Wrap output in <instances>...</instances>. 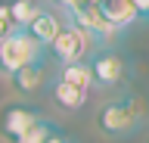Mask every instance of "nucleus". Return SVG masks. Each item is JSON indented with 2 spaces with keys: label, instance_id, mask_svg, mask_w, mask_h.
<instances>
[{
  "label": "nucleus",
  "instance_id": "1",
  "mask_svg": "<svg viewBox=\"0 0 149 143\" xmlns=\"http://www.w3.org/2000/svg\"><path fill=\"white\" fill-rule=\"evenodd\" d=\"M143 118H146V103L140 96H121L96 112V128L112 140H124L134 131H140Z\"/></svg>",
  "mask_w": 149,
  "mask_h": 143
},
{
  "label": "nucleus",
  "instance_id": "2",
  "mask_svg": "<svg viewBox=\"0 0 149 143\" xmlns=\"http://www.w3.org/2000/svg\"><path fill=\"white\" fill-rule=\"evenodd\" d=\"M40 59H47V47L37 44L25 28L9 34L6 40H0V72L3 75H16L19 68L34 66Z\"/></svg>",
  "mask_w": 149,
  "mask_h": 143
},
{
  "label": "nucleus",
  "instance_id": "3",
  "mask_svg": "<svg viewBox=\"0 0 149 143\" xmlns=\"http://www.w3.org/2000/svg\"><path fill=\"white\" fill-rule=\"evenodd\" d=\"M96 40L87 34L84 28H78L74 22H65L62 31L56 34V40L50 44V56L59 62V66H74V62H87V56L93 53Z\"/></svg>",
  "mask_w": 149,
  "mask_h": 143
},
{
  "label": "nucleus",
  "instance_id": "4",
  "mask_svg": "<svg viewBox=\"0 0 149 143\" xmlns=\"http://www.w3.org/2000/svg\"><path fill=\"white\" fill-rule=\"evenodd\" d=\"M62 13H65V22H74L78 28H84L93 40H96V44H106V40L118 38V28H115V25H109V19L100 13V6H96V3H87V0H72L68 6H62Z\"/></svg>",
  "mask_w": 149,
  "mask_h": 143
},
{
  "label": "nucleus",
  "instance_id": "5",
  "mask_svg": "<svg viewBox=\"0 0 149 143\" xmlns=\"http://www.w3.org/2000/svg\"><path fill=\"white\" fill-rule=\"evenodd\" d=\"M93 68V81L100 87H118L124 78H127V62H124V56L121 53H115V50H102V53H96L90 62Z\"/></svg>",
  "mask_w": 149,
  "mask_h": 143
},
{
  "label": "nucleus",
  "instance_id": "6",
  "mask_svg": "<svg viewBox=\"0 0 149 143\" xmlns=\"http://www.w3.org/2000/svg\"><path fill=\"white\" fill-rule=\"evenodd\" d=\"M37 121H40V115H37L34 109H28V106H6V109L0 112V134H3L6 143H16L19 137Z\"/></svg>",
  "mask_w": 149,
  "mask_h": 143
},
{
  "label": "nucleus",
  "instance_id": "7",
  "mask_svg": "<svg viewBox=\"0 0 149 143\" xmlns=\"http://www.w3.org/2000/svg\"><path fill=\"white\" fill-rule=\"evenodd\" d=\"M62 25H65V22L59 19L53 10H44V6H40V13H37L31 22H28V28H25V31L37 40V44H44V47L50 50V44H53L56 34L62 31Z\"/></svg>",
  "mask_w": 149,
  "mask_h": 143
},
{
  "label": "nucleus",
  "instance_id": "8",
  "mask_svg": "<svg viewBox=\"0 0 149 143\" xmlns=\"http://www.w3.org/2000/svg\"><path fill=\"white\" fill-rule=\"evenodd\" d=\"M96 6L109 19V25H115L118 31H124L127 25H134L140 19L137 10H134V0H96Z\"/></svg>",
  "mask_w": 149,
  "mask_h": 143
},
{
  "label": "nucleus",
  "instance_id": "9",
  "mask_svg": "<svg viewBox=\"0 0 149 143\" xmlns=\"http://www.w3.org/2000/svg\"><path fill=\"white\" fill-rule=\"evenodd\" d=\"M50 96H53V103L59 106V109H65V112H78V109H84L90 90H81V87H72V84H65V81H59V78H53Z\"/></svg>",
  "mask_w": 149,
  "mask_h": 143
},
{
  "label": "nucleus",
  "instance_id": "10",
  "mask_svg": "<svg viewBox=\"0 0 149 143\" xmlns=\"http://www.w3.org/2000/svg\"><path fill=\"white\" fill-rule=\"evenodd\" d=\"M44 78H47V66H44V59H40L34 66H25V68H19L16 75H9V81H13V87H16L19 93H34V90H40Z\"/></svg>",
  "mask_w": 149,
  "mask_h": 143
},
{
  "label": "nucleus",
  "instance_id": "11",
  "mask_svg": "<svg viewBox=\"0 0 149 143\" xmlns=\"http://www.w3.org/2000/svg\"><path fill=\"white\" fill-rule=\"evenodd\" d=\"M59 81H65V84L72 87H81V90H90L96 81H93V68L90 62H74V66H59Z\"/></svg>",
  "mask_w": 149,
  "mask_h": 143
},
{
  "label": "nucleus",
  "instance_id": "12",
  "mask_svg": "<svg viewBox=\"0 0 149 143\" xmlns=\"http://www.w3.org/2000/svg\"><path fill=\"white\" fill-rule=\"evenodd\" d=\"M9 13L19 22V28H28V22L40 13V3L37 0H9Z\"/></svg>",
  "mask_w": 149,
  "mask_h": 143
},
{
  "label": "nucleus",
  "instance_id": "13",
  "mask_svg": "<svg viewBox=\"0 0 149 143\" xmlns=\"http://www.w3.org/2000/svg\"><path fill=\"white\" fill-rule=\"evenodd\" d=\"M53 131H56V124H50L47 118H40V121H37V124H31V128H28V131L22 134L16 143H47Z\"/></svg>",
  "mask_w": 149,
  "mask_h": 143
},
{
  "label": "nucleus",
  "instance_id": "14",
  "mask_svg": "<svg viewBox=\"0 0 149 143\" xmlns=\"http://www.w3.org/2000/svg\"><path fill=\"white\" fill-rule=\"evenodd\" d=\"M19 28V22L13 19V13H9V3H0V40H6L9 34H16Z\"/></svg>",
  "mask_w": 149,
  "mask_h": 143
},
{
  "label": "nucleus",
  "instance_id": "15",
  "mask_svg": "<svg viewBox=\"0 0 149 143\" xmlns=\"http://www.w3.org/2000/svg\"><path fill=\"white\" fill-rule=\"evenodd\" d=\"M134 10L140 19H149V0H134Z\"/></svg>",
  "mask_w": 149,
  "mask_h": 143
},
{
  "label": "nucleus",
  "instance_id": "16",
  "mask_svg": "<svg viewBox=\"0 0 149 143\" xmlns=\"http://www.w3.org/2000/svg\"><path fill=\"white\" fill-rule=\"evenodd\" d=\"M47 143H74V140H72V137H68V134H62V131H59V128H56V131L50 134V140H47Z\"/></svg>",
  "mask_w": 149,
  "mask_h": 143
},
{
  "label": "nucleus",
  "instance_id": "17",
  "mask_svg": "<svg viewBox=\"0 0 149 143\" xmlns=\"http://www.w3.org/2000/svg\"><path fill=\"white\" fill-rule=\"evenodd\" d=\"M53 3H59V6H68V3H72V0H53Z\"/></svg>",
  "mask_w": 149,
  "mask_h": 143
},
{
  "label": "nucleus",
  "instance_id": "18",
  "mask_svg": "<svg viewBox=\"0 0 149 143\" xmlns=\"http://www.w3.org/2000/svg\"><path fill=\"white\" fill-rule=\"evenodd\" d=\"M87 3H96V0H87Z\"/></svg>",
  "mask_w": 149,
  "mask_h": 143
},
{
  "label": "nucleus",
  "instance_id": "19",
  "mask_svg": "<svg viewBox=\"0 0 149 143\" xmlns=\"http://www.w3.org/2000/svg\"><path fill=\"white\" fill-rule=\"evenodd\" d=\"M146 143H149V137H146Z\"/></svg>",
  "mask_w": 149,
  "mask_h": 143
}]
</instances>
